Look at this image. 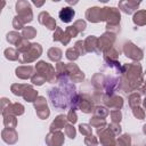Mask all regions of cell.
I'll list each match as a JSON object with an SVG mask.
<instances>
[{
  "label": "cell",
  "mask_w": 146,
  "mask_h": 146,
  "mask_svg": "<svg viewBox=\"0 0 146 146\" xmlns=\"http://www.w3.org/2000/svg\"><path fill=\"white\" fill-rule=\"evenodd\" d=\"M74 16V11L71 9V8H63L60 11H59V17L63 22H70Z\"/></svg>",
  "instance_id": "1"
}]
</instances>
